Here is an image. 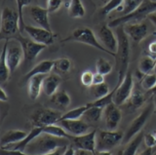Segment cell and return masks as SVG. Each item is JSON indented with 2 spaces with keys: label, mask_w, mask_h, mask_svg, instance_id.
Masks as SVG:
<instances>
[{
  "label": "cell",
  "mask_w": 156,
  "mask_h": 155,
  "mask_svg": "<svg viewBox=\"0 0 156 155\" xmlns=\"http://www.w3.org/2000/svg\"><path fill=\"white\" fill-rule=\"evenodd\" d=\"M144 0H125L123 4L117 9V11L123 14V16L128 15V14L134 12L138 8Z\"/></svg>",
  "instance_id": "836d02e7"
},
{
  "label": "cell",
  "mask_w": 156,
  "mask_h": 155,
  "mask_svg": "<svg viewBox=\"0 0 156 155\" xmlns=\"http://www.w3.org/2000/svg\"><path fill=\"white\" fill-rule=\"evenodd\" d=\"M97 131L94 130L92 132H88L80 136H71L70 140L73 143V146L76 149H83L88 151L95 152L97 145Z\"/></svg>",
  "instance_id": "4fadbf2b"
},
{
  "label": "cell",
  "mask_w": 156,
  "mask_h": 155,
  "mask_svg": "<svg viewBox=\"0 0 156 155\" xmlns=\"http://www.w3.org/2000/svg\"><path fill=\"white\" fill-rule=\"evenodd\" d=\"M149 93L151 95H156V86H155V88H153L151 91H149Z\"/></svg>",
  "instance_id": "db71d44e"
},
{
  "label": "cell",
  "mask_w": 156,
  "mask_h": 155,
  "mask_svg": "<svg viewBox=\"0 0 156 155\" xmlns=\"http://www.w3.org/2000/svg\"><path fill=\"white\" fill-rule=\"evenodd\" d=\"M124 134L120 131H100L97 132L96 150H111L123 142Z\"/></svg>",
  "instance_id": "ba28073f"
},
{
  "label": "cell",
  "mask_w": 156,
  "mask_h": 155,
  "mask_svg": "<svg viewBox=\"0 0 156 155\" xmlns=\"http://www.w3.org/2000/svg\"><path fill=\"white\" fill-rule=\"evenodd\" d=\"M61 85V78L58 74H48L43 81V92L46 96L52 97L54 94L58 92V87Z\"/></svg>",
  "instance_id": "7402d4cb"
},
{
  "label": "cell",
  "mask_w": 156,
  "mask_h": 155,
  "mask_svg": "<svg viewBox=\"0 0 156 155\" xmlns=\"http://www.w3.org/2000/svg\"><path fill=\"white\" fill-rule=\"evenodd\" d=\"M104 116L106 130L115 131L122 120V112L118 105L111 103L104 108Z\"/></svg>",
  "instance_id": "9a60e30c"
},
{
  "label": "cell",
  "mask_w": 156,
  "mask_h": 155,
  "mask_svg": "<svg viewBox=\"0 0 156 155\" xmlns=\"http://www.w3.org/2000/svg\"><path fill=\"white\" fill-rule=\"evenodd\" d=\"M92 93L94 98L96 100H99L105 97L106 95H108L109 92V87L107 85L105 82V83H101L99 85H93L92 86Z\"/></svg>",
  "instance_id": "8d00e7d4"
},
{
  "label": "cell",
  "mask_w": 156,
  "mask_h": 155,
  "mask_svg": "<svg viewBox=\"0 0 156 155\" xmlns=\"http://www.w3.org/2000/svg\"><path fill=\"white\" fill-rule=\"evenodd\" d=\"M94 155H113L110 150H96Z\"/></svg>",
  "instance_id": "f907efd6"
},
{
  "label": "cell",
  "mask_w": 156,
  "mask_h": 155,
  "mask_svg": "<svg viewBox=\"0 0 156 155\" xmlns=\"http://www.w3.org/2000/svg\"><path fill=\"white\" fill-rule=\"evenodd\" d=\"M79 42L82 43V44H86V45H89L91 47H94L96 49L100 50L101 52H105L106 54L110 55L111 57H116L115 54L111 53L110 51H108L107 49L102 46V44L100 42V40L98 39L97 36L95 35L94 31H93L91 28L89 27H79V28H76L74 30L71 34L69 36H67L66 38L62 40V42Z\"/></svg>",
  "instance_id": "277c9868"
},
{
  "label": "cell",
  "mask_w": 156,
  "mask_h": 155,
  "mask_svg": "<svg viewBox=\"0 0 156 155\" xmlns=\"http://www.w3.org/2000/svg\"><path fill=\"white\" fill-rule=\"evenodd\" d=\"M8 94L6 93V91L4 90L3 87L0 88V100L1 101H7L8 100Z\"/></svg>",
  "instance_id": "bcb514c9"
},
{
  "label": "cell",
  "mask_w": 156,
  "mask_h": 155,
  "mask_svg": "<svg viewBox=\"0 0 156 155\" xmlns=\"http://www.w3.org/2000/svg\"><path fill=\"white\" fill-rule=\"evenodd\" d=\"M43 133L54 136V137H58V138H66V139H69L71 138V136L68 134L60 124H58V123L44 127L43 128Z\"/></svg>",
  "instance_id": "1f68e13d"
},
{
  "label": "cell",
  "mask_w": 156,
  "mask_h": 155,
  "mask_svg": "<svg viewBox=\"0 0 156 155\" xmlns=\"http://www.w3.org/2000/svg\"><path fill=\"white\" fill-rule=\"evenodd\" d=\"M91 106H92V103H89V104H86L85 105L79 106V107H76V108H73V109H71L69 111H66V113L62 114V116L61 117V120H65V119H81L83 117V115L85 114V112L91 107Z\"/></svg>",
  "instance_id": "4dcf8cb0"
},
{
  "label": "cell",
  "mask_w": 156,
  "mask_h": 155,
  "mask_svg": "<svg viewBox=\"0 0 156 155\" xmlns=\"http://www.w3.org/2000/svg\"><path fill=\"white\" fill-rule=\"evenodd\" d=\"M144 142L146 145V147H151L154 148L156 146V135L154 133H149L145 134L144 137Z\"/></svg>",
  "instance_id": "7bdbcfd3"
},
{
  "label": "cell",
  "mask_w": 156,
  "mask_h": 155,
  "mask_svg": "<svg viewBox=\"0 0 156 155\" xmlns=\"http://www.w3.org/2000/svg\"><path fill=\"white\" fill-rule=\"evenodd\" d=\"M62 113L58 110L51 108H40L35 110L30 116V122L33 127H46L57 124L61 120Z\"/></svg>",
  "instance_id": "52a82bcc"
},
{
  "label": "cell",
  "mask_w": 156,
  "mask_h": 155,
  "mask_svg": "<svg viewBox=\"0 0 156 155\" xmlns=\"http://www.w3.org/2000/svg\"><path fill=\"white\" fill-rule=\"evenodd\" d=\"M144 134L143 131H141L140 133H139L136 137L132 139L128 143V144H127V146L123 150L119 151V153L117 155H136L141 142L144 140Z\"/></svg>",
  "instance_id": "d4e9b609"
},
{
  "label": "cell",
  "mask_w": 156,
  "mask_h": 155,
  "mask_svg": "<svg viewBox=\"0 0 156 155\" xmlns=\"http://www.w3.org/2000/svg\"><path fill=\"white\" fill-rule=\"evenodd\" d=\"M145 98L143 92L140 91L139 87L135 86L134 90L132 92V95L129 99V107L133 110L139 109L141 105L144 104Z\"/></svg>",
  "instance_id": "83f0119b"
},
{
  "label": "cell",
  "mask_w": 156,
  "mask_h": 155,
  "mask_svg": "<svg viewBox=\"0 0 156 155\" xmlns=\"http://www.w3.org/2000/svg\"><path fill=\"white\" fill-rule=\"evenodd\" d=\"M68 140L70 139L66 138L54 137V136L42 133L28 144L27 150V153L32 155H43L51 153L58 148L67 147Z\"/></svg>",
  "instance_id": "7a4b0ae2"
},
{
  "label": "cell",
  "mask_w": 156,
  "mask_h": 155,
  "mask_svg": "<svg viewBox=\"0 0 156 155\" xmlns=\"http://www.w3.org/2000/svg\"><path fill=\"white\" fill-rule=\"evenodd\" d=\"M156 11V2H152L150 0H144L143 3L136 9L134 12H132L128 15L121 16L117 19H114L109 22L108 26L112 27H117L120 26H124L126 23L140 22L145 18H148L151 13Z\"/></svg>",
  "instance_id": "3957f363"
},
{
  "label": "cell",
  "mask_w": 156,
  "mask_h": 155,
  "mask_svg": "<svg viewBox=\"0 0 156 155\" xmlns=\"http://www.w3.org/2000/svg\"><path fill=\"white\" fill-rule=\"evenodd\" d=\"M51 103L60 109H66L71 104V99L67 92L60 90L51 97Z\"/></svg>",
  "instance_id": "cb8c5ba5"
},
{
  "label": "cell",
  "mask_w": 156,
  "mask_h": 155,
  "mask_svg": "<svg viewBox=\"0 0 156 155\" xmlns=\"http://www.w3.org/2000/svg\"><path fill=\"white\" fill-rule=\"evenodd\" d=\"M75 151L76 149L73 146H67L62 155H75Z\"/></svg>",
  "instance_id": "7dc6e473"
},
{
  "label": "cell",
  "mask_w": 156,
  "mask_h": 155,
  "mask_svg": "<svg viewBox=\"0 0 156 155\" xmlns=\"http://www.w3.org/2000/svg\"><path fill=\"white\" fill-rule=\"evenodd\" d=\"M7 52H6V61L7 65L10 69V72H13L16 70L23 62V51L21 43L17 39L12 38V39H7Z\"/></svg>",
  "instance_id": "30bf717a"
},
{
  "label": "cell",
  "mask_w": 156,
  "mask_h": 155,
  "mask_svg": "<svg viewBox=\"0 0 156 155\" xmlns=\"http://www.w3.org/2000/svg\"><path fill=\"white\" fill-rule=\"evenodd\" d=\"M27 135L28 133L22 130H10L2 136L1 142H0L1 147L21 142V140H23Z\"/></svg>",
  "instance_id": "603a6c76"
},
{
  "label": "cell",
  "mask_w": 156,
  "mask_h": 155,
  "mask_svg": "<svg viewBox=\"0 0 156 155\" xmlns=\"http://www.w3.org/2000/svg\"><path fill=\"white\" fill-rule=\"evenodd\" d=\"M112 69H113V65H112L111 62L104 59V58H99L96 62V71L98 73H101L105 76L110 73Z\"/></svg>",
  "instance_id": "e575fe53"
},
{
  "label": "cell",
  "mask_w": 156,
  "mask_h": 155,
  "mask_svg": "<svg viewBox=\"0 0 156 155\" xmlns=\"http://www.w3.org/2000/svg\"><path fill=\"white\" fill-rule=\"evenodd\" d=\"M72 69V62L68 58H60L54 61V69L57 73L66 74L70 72Z\"/></svg>",
  "instance_id": "f546056e"
},
{
  "label": "cell",
  "mask_w": 156,
  "mask_h": 155,
  "mask_svg": "<svg viewBox=\"0 0 156 155\" xmlns=\"http://www.w3.org/2000/svg\"><path fill=\"white\" fill-rule=\"evenodd\" d=\"M85 14L86 10L81 0H70L68 4V16L73 19H81Z\"/></svg>",
  "instance_id": "484cf974"
},
{
  "label": "cell",
  "mask_w": 156,
  "mask_h": 155,
  "mask_svg": "<svg viewBox=\"0 0 156 155\" xmlns=\"http://www.w3.org/2000/svg\"><path fill=\"white\" fill-rule=\"evenodd\" d=\"M147 56L156 60V40L150 42L147 46Z\"/></svg>",
  "instance_id": "ee69618b"
},
{
  "label": "cell",
  "mask_w": 156,
  "mask_h": 155,
  "mask_svg": "<svg viewBox=\"0 0 156 155\" xmlns=\"http://www.w3.org/2000/svg\"><path fill=\"white\" fill-rule=\"evenodd\" d=\"M29 15L37 26L52 31L50 21H49V11L47 10V8L31 6L29 8Z\"/></svg>",
  "instance_id": "ac0fdd59"
},
{
  "label": "cell",
  "mask_w": 156,
  "mask_h": 155,
  "mask_svg": "<svg viewBox=\"0 0 156 155\" xmlns=\"http://www.w3.org/2000/svg\"><path fill=\"white\" fill-rule=\"evenodd\" d=\"M14 38L21 43L23 51V58L27 62H32L37 58V56L47 47L44 44H40V43L33 41L31 38L23 37L20 33Z\"/></svg>",
  "instance_id": "8fae6325"
},
{
  "label": "cell",
  "mask_w": 156,
  "mask_h": 155,
  "mask_svg": "<svg viewBox=\"0 0 156 155\" xmlns=\"http://www.w3.org/2000/svg\"><path fill=\"white\" fill-rule=\"evenodd\" d=\"M102 107H99V106H94L92 104L91 107L88 109L85 114L83 115V118L85 119L87 123H97L99 122L101 118L102 114Z\"/></svg>",
  "instance_id": "d6a6232c"
},
{
  "label": "cell",
  "mask_w": 156,
  "mask_h": 155,
  "mask_svg": "<svg viewBox=\"0 0 156 155\" xmlns=\"http://www.w3.org/2000/svg\"><path fill=\"white\" fill-rule=\"evenodd\" d=\"M150 1H152V2H156V0H150Z\"/></svg>",
  "instance_id": "9f6ffc18"
},
{
  "label": "cell",
  "mask_w": 156,
  "mask_h": 155,
  "mask_svg": "<svg viewBox=\"0 0 156 155\" xmlns=\"http://www.w3.org/2000/svg\"><path fill=\"white\" fill-rule=\"evenodd\" d=\"M124 30L135 43L143 41L148 34V27L144 23H129L124 26Z\"/></svg>",
  "instance_id": "e0dca14e"
},
{
  "label": "cell",
  "mask_w": 156,
  "mask_h": 155,
  "mask_svg": "<svg viewBox=\"0 0 156 155\" xmlns=\"http://www.w3.org/2000/svg\"><path fill=\"white\" fill-rule=\"evenodd\" d=\"M140 85L141 87V89H144V91L147 92L151 91L156 86V74L149 73L144 75L143 78L140 79Z\"/></svg>",
  "instance_id": "d590c367"
},
{
  "label": "cell",
  "mask_w": 156,
  "mask_h": 155,
  "mask_svg": "<svg viewBox=\"0 0 156 155\" xmlns=\"http://www.w3.org/2000/svg\"><path fill=\"white\" fill-rule=\"evenodd\" d=\"M32 0H16L17 7H18V13L20 16V30L21 33L24 30V27L27 25H24L23 22V8L26 6H28L29 4H31Z\"/></svg>",
  "instance_id": "f35d334b"
},
{
  "label": "cell",
  "mask_w": 156,
  "mask_h": 155,
  "mask_svg": "<svg viewBox=\"0 0 156 155\" xmlns=\"http://www.w3.org/2000/svg\"><path fill=\"white\" fill-rule=\"evenodd\" d=\"M46 75L38 74L32 76L27 82V92L29 99L32 100H36L40 96L41 91H43V81L45 79Z\"/></svg>",
  "instance_id": "ffe728a7"
},
{
  "label": "cell",
  "mask_w": 156,
  "mask_h": 155,
  "mask_svg": "<svg viewBox=\"0 0 156 155\" xmlns=\"http://www.w3.org/2000/svg\"><path fill=\"white\" fill-rule=\"evenodd\" d=\"M28 36L31 38L33 41H35L40 44H44L46 46H49L54 43L55 41V34L46 28H43L40 26H26L24 27Z\"/></svg>",
  "instance_id": "7c38bea8"
},
{
  "label": "cell",
  "mask_w": 156,
  "mask_h": 155,
  "mask_svg": "<svg viewBox=\"0 0 156 155\" xmlns=\"http://www.w3.org/2000/svg\"><path fill=\"white\" fill-rule=\"evenodd\" d=\"M70 136H80L89 132L90 125L81 119H65L58 123Z\"/></svg>",
  "instance_id": "2e32d148"
},
{
  "label": "cell",
  "mask_w": 156,
  "mask_h": 155,
  "mask_svg": "<svg viewBox=\"0 0 156 155\" xmlns=\"http://www.w3.org/2000/svg\"><path fill=\"white\" fill-rule=\"evenodd\" d=\"M7 45H8V40L6 39L4 45H3V49L1 52V56H0V81L1 83H4L9 79V75H10V69L7 65V61H6V52H7Z\"/></svg>",
  "instance_id": "4316f807"
},
{
  "label": "cell",
  "mask_w": 156,
  "mask_h": 155,
  "mask_svg": "<svg viewBox=\"0 0 156 155\" xmlns=\"http://www.w3.org/2000/svg\"><path fill=\"white\" fill-rule=\"evenodd\" d=\"M63 0H47L46 2V8L49 13H55L62 5Z\"/></svg>",
  "instance_id": "b9f144b4"
},
{
  "label": "cell",
  "mask_w": 156,
  "mask_h": 155,
  "mask_svg": "<svg viewBox=\"0 0 156 155\" xmlns=\"http://www.w3.org/2000/svg\"><path fill=\"white\" fill-rule=\"evenodd\" d=\"M153 153H154V148L146 147L144 150H143L141 152H140L138 155H153Z\"/></svg>",
  "instance_id": "c3c4849f"
},
{
  "label": "cell",
  "mask_w": 156,
  "mask_h": 155,
  "mask_svg": "<svg viewBox=\"0 0 156 155\" xmlns=\"http://www.w3.org/2000/svg\"><path fill=\"white\" fill-rule=\"evenodd\" d=\"M116 34L118 39V48L116 52V67H117V74H118V81L117 84L123 80L125 75L128 72L129 61H130V41L129 36L124 30V26H117Z\"/></svg>",
  "instance_id": "6da1fadb"
},
{
  "label": "cell",
  "mask_w": 156,
  "mask_h": 155,
  "mask_svg": "<svg viewBox=\"0 0 156 155\" xmlns=\"http://www.w3.org/2000/svg\"><path fill=\"white\" fill-rule=\"evenodd\" d=\"M134 79L132 72L128 71L125 77L119 84L115 86V93L113 96V103L117 105L124 104L127 100H129L132 95V92L134 90Z\"/></svg>",
  "instance_id": "9c48e42d"
},
{
  "label": "cell",
  "mask_w": 156,
  "mask_h": 155,
  "mask_svg": "<svg viewBox=\"0 0 156 155\" xmlns=\"http://www.w3.org/2000/svg\"><path fill=\"white\" fill-rule=\"evenodd\" d=\"M153 72L156 74V62H155V67H154V71H153Z\"/></svg>",
  "instance_id": "11a10c76"
},
{
  "label": "cell",
  "mask_w": 156,
  "mask_h": 155,
  "mask_svg": "<svg viewBox=\"0 0 156 155\" xmlns=\"http://www.w3.org/2000/svg\"><path fill=\"white\" fill-rule=\"evenodd\" d=\"M66 147H62L58 148L55 151H53L51 153H47V154H43V155H62L65 152ZM1 155H32L29 153H26L24 151H20V150H9V149H4L1 148Z\"/></svg>",
  "instance_id": "ab89813d"
},
{
  "label": "cell",
  "mask_w": 156,
  "mask_h": 155,
  "mask_svg": "<svg viewBox=\"0 0 156 155\" xmlns=\"http://www.w3.org/2000/svg\"><path fill=\"white\" fill-rule=\"evenodd\" d=\"M75 155H94V152L88 151V150H83V149H76Z\"/></svg>",
  "instance_id": "681fc988"
},
{
  "label": "cell",
  "mask_w": 156,
  "mask_h": 155,
  "mask_svg": "<svg viewBox=\"0 0 156 155\" xmlns=\"http://www.w3.org/2000/svg\"><path fill=\"white\" fill-rule=\"evenodd\" d=\"M148 20L151 22V23H153L154 25L156 26V11H154L153 13H151L150 15L148 16Z\"/></svg>",
  "instance_id": "816d5d0a"
},
{
  "label": "cell",
  "mask_w": 156,
  "mask_h": 155,
  "mask_svg": "<svg viewBox=\"0 0 156 155\" xmlns=\"http://www.w3.org/2000/svg\"><path fill=\"white\" fill-rule=\"evenodd\" d=\"M21 33L20 30V16L18 11L6 7L1 15V38L12 39Z\"/></svg>",
  "instance_id": "5b68a950"
},
{
  "label": "cell",
  "mask_w": 156,
  "mask_h": 155,
  "mask_svg": "<svg viewBox=\"0 0 156 155\" xmlns=\"http://www.w3.org/2000/svg\"><path fill=\"white\" fill-rule=\"evenodd\" d=\"M153 104H154V111L156 112V95H153Z\"/></svg>",
  "instance_id": "f5cc1de1"
},
{
  "label": "cell",
  "mask_w": 156,
  "mask_h": 155,
  "mask_svg": "<svg viewBox=\"0 0 156 155\" xmlns=\"http://www.w3.org/2000/svg\"><path fill=\"white\" fill-rule=\"evenodd\" d=\"M155 62H156V60L149 56H145L144 58H141L138 65L139 72L143 75L151 73L152 71H154Z\"/></svg>",
  "instance_id": "f1b7e54d"
},
{
  "label": "cell",
  "mask_w": 156,
  "mask_h": 155,
  "mask_svg": "<svg viewBox=\"0 0 156 155\" xmlns=\"http://www.w3.org/2000/svg\"><path fill=\"white\" fill-rule=\"evenodd\" d=\"M99 40L105 49L116 55L118 48V39L108 25H102L98 30Z\"/></svg>",
  "instance_id": "5bb4252c"
},
{
  "label": "cell",
  "mask_w": 156,
  "mask_h": 155,
  "mask_svg": "<svg viewBox=\"0 0 156 155\" xmlns=\"http://www.w3.org/2000/svg\"><path fill=\"white\" fill-rule=\"evenodd\" d=\"M94 72L89 69L83 71L81 74V83L85 87H92L94 85Z\"/></svg>",
  "instance_id": "60d3db41"
},
{
  "label": "cell",
  "mask_w": 156,
  "mask_h": 155,
  "mask_svg": "<svg viewBox=\"0 0 156 155\" xmlns=\"http://www.w3.org/2000/svg\"><path fill=\"white\" fill-rule=\"evenodd\" d=\"M153 112H154V104H153V101H151V103H149L146 105L144 109L132 121L129 128L127 129V131L124 134L123 143H128L134 137H136L139 133H140Z\"/></svg>",
  "instance_id": "8992f818"
},
{
  "label": "cell",
  "mask_w": 156,
  "mask_h": 155,
  "mask_svg": "<svg viewBox=\"0 0 156 155\" xmlns=\"http://www.w3.org/2000/svg\"><path fill=\"white\" fill-rule=\"evenodd\" d=\"M101 83H105V75L96 72L94 75V85H99Z\"/></svg>",
  "instance_id": "f6af8a7d"
},
{
  "label": "cell",
  "mask_w": 156,
  "mask_h": 155,
  "mask_svg": "<svg viewBox=\"0 0 156 155\" xmlns=\"http://www.w3.org/2000/svg\"><path fill=\"white\" fill-rule=\"evenodd\" d=\"M54 69V61H42L40 62L33 66L32 69L27 72L26 75L23 77V82H27L29 79L31 78L34 75H38V74H43V75H48L50 74V72Z\"/></svg>",
  "instance_id": "44dd1931"
},
{
  "label": "cell",
  "mask_w": 156,
  "mask_h": 155,
  "mask_svg": "<svg viewBox=\"0 0 156 155\" xmlns=\"http://www.w3.org/2000/svg\"><path fill=\"white\" fill-rule=\"evenodd\" d=\"M155 135H156V132H155Z\"/></svg>",
  "instance_id": "6f0895ef"
},
{
  "label": "cell",
  "mask_w": 156,
  "mask_h": 155,
  "mask_svg": "<svg viewBox=\"0 0 156 155\" xmlns=\"http://www.w3.org/2000/svg\"><path fill=\"white\" fill-rule=\"evenodd\" d=\"M125 0H109L108 2L105 3V5L101 9V16H107L109 14L114 11L117 10Z\"/></svg>",
  "instance_id": "74e56055"
},
{
  "label": "cell",
  "mask_w": 156,
  "mask_h": 155,
  "mask_svg": "<svg viewBox=\"0 0 156 155\" xmlns=\"http://www.w3.org/2000/svg\"><path fill=\"white\" fill-rule=\"evenodd\" d=\"M42 133H43L42 127H33L30 132L28 133V135L23 140H21V142H19L17 143L7 145V146H3L1 148L9 149V150H20V151H24V150L27 149V147L28 146V144L30 143L34 139L37 138L38 136H40Z\"/></svg>",
  "instance_id": "d6986e66"
}]
</instances>
